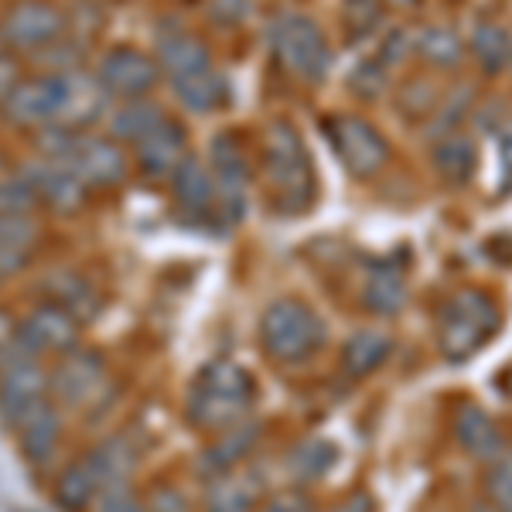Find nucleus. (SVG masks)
I'll use <instances>...</instances> for the list:
<instances>
[{"label": "nucleus", "instance_id": "obj_1", "mask_svg": "<svg viewBox=\"0 0 512 512\" xmlns=\"http://www.w3.org/2000/svg\"><path fill=\"white\" fill-rule=\"evenodd\" d=\"M113 103L99 89L93 72H31L21 76L0 117L24 134H38L48 127L96 130V123L110 117Z\"/></svg>", "mask_w": 512, "mask_h": 512}, {"label": "nucleus", "instance_id": "obj_2", "mask_svg": "<svg viewBox=\"0 0 512 512\" xmlns=\"http://www.w3.org/2000/svg\"><path fill=\"white\" fill-rule=\"evenodd\" d=\"M256 379L236 359H212L192 376L185 390V424L212 437L253 417Z\"/></svg>", "mask_w": 512, "mask_h": 512}, {"label": "nucleus", "instance_id": "obj_3", "mask_svg": "<svg viewBox=\"0 0 512 512\" xmlns=\"http://www.w3.org/2000/svg\"><path fill=\"white\" fill-rule=\"evenodd\" d=\"M31 137H35V154L65 164L89 192H117V188H123L134 178L130 147H123L110 134L48 127Z\"/></svg>", "mask_w": 512, "mask_h": 512}, {"label": "nucleus", "instance_id": "obj_4", "mask_svg": "<svg viewBox=\"0 0 512 512\" xmlns=\"http://www.w3.org/2000/svg\"><path fill=\"white\" fill-rule=\"evenodd\" d=\"M260 349L277 366H304L325 349L328 325L301 297H277L260 315Z\"/></svg>", "mask_w": 512, "mask_h": 512}, {"label": "nucleus", "instance_id": "obj_5", "mask_svg": "<svg viewBox=\"0 0 512 512\" xmlns=\"http://www.w3.org/2000/svg\"><path fill=\"white\" fill-rule=\"evenodd\" d=\"M48 396L69 417H96L103 407H110L113 396L110 359L89 345H79V349L52 359L48 362Z\"/></svg>", "mask_w": 512, "mask_h": 512}, {"label": "nucleus", "instance_id": "obj_6", "mask_svg": "<svg viewBox=\"0 0 512 512\" xmlns=\"http://www.w3.org/2000/svg\"><path fill=\"white\" fill-rule=\"evenodd\" d=\"M263 175L280 212L308 209L315 195V171L301 134L287 120H274L263 130Z\"/></svg>", "mask_w": 512, "mask_h": 512}, {"label": "nucleus", "instance_id": "obj_7", "mask_svg": "<svg viewBox=\"0 0 512 512\" xmlns=\"http://www.w3.org/2000/svg\"><path fill=\"white\" fill-rule=\"evenodd\" d=\"M72 35V14L59 0H11L0 14V38L11 55L38 59Z\"/></svg>", "mask_w": 512, "mask_h": 512}, {"label": "nucleus", "instance_id": "obj_8", "mask_svg": "<svg viewBox=\"0 0 512 512\" xmlns=\"http://www.w3.org/2000/svg\"><path fill=\"white\" fill-rule=\"evenodd\" d=\"M499 328V308L489 294L461 291L441 311V352L448 362H465Z\"/></svg>", "mask_w": 512, "mask_h": 512}, {"label": "nucleus", "instance_id": "obj_9", "mask_svg": "<svg viewBox=\"0 0 512 512\" xmlns=\"http://www.w3.org/2000/svg\"><path fill=\"white\" fill-rule=\"evenodd\" d=\"M48 396V362L31 355L18 342L0 355V420L11 431L21 417H28Z\"/></svg>", "mask_w": 512, "mask_h": 512}, {"label": "nucleus", "instance_id": "obj_10", "mask_svg": "<svg viewBox=\"0 0 512 512\" xmlns=\"http://www.w3.org/2000/svg\"><path fill=\"white\" fill-rule=\"evenodd\" d=\"M270 48H274L277 62L287 72H294L297 79L318 82L332 69V48L328 38L321 35V28L304 14H287L274 24L270 31Z\"/></svg>", "mask_w": 512, "mask_h": 512}, {"label": "nucleus", "instance_id": "obj_11", "mask_svg": "<svg viewBox=\"0 0 512 512\" xmlns=\"http://www.w3.org/2000/svg\"><path fill=\"white\" fill-rule=\"evenodd\" d=\"M93 79L99 82L110 103H130V99H147L158 89L161 69L151 52L134 45H110L99 52L93 65Z\"/></svg>", "mask_w": 512, "mask_h": 512}, {"label": "nucleus", "instance_id": "obj_12", "mask_svg": "<svg viewBox=\"0 0 512 512\" xmlns=\"http://www.w3.org/2000/svg\"><path fill=\"white\" fill-rule=\"evenodd\" d=\"M82 335H86V325L62 304L35 301L24 315H18V342L45 362L79 349Z\"/></svg>", "mask_w": 512, "mask_h": 512}, {"label": "nucleus", "instance_id": "obj_13", "mask_svg": "<svg viewBox=\"0 0 512 512\" xmlns=\"http://www.w3.org/2000/svg\"><path fill=\"white\" fill-rule=\"evenodd\" d=\"M14 171H18L24 178V185L31 188L38 209L52 212V216H79L89 205V195H93L65 164L41 158V154H31V158L21 161Z\"/></svg>", "mask_w": 512, "mask_h": 512}, {"label": "nucleus", "instance_id": "obj_14", "mask_svg": "<svg viewBox=\"0 0 512 512\" xmlns=\"http://www.w3.org/2000/svg\"><path fill=\"white\" fill-rule=\"evenodd\" d=\"M11 437L18 444V454L31 468L48 472L59 461L65 441H69V414L55 400H45L11 427Z\"/></svg>", "mask_w": 512, "mask_h": 512}, {"label": "nucleus", "instance_id": "obj_15", "mask_svg": "<svg viewBox=\"0 0 512 512\" xmlns=\"http://www.w3.org/2000/svg\"><path fill=\"white\" fill-rule=\"evenodd\" d=\"M171 185V198H175V209L185 216V222L192 226H216L222 219V205H219V188L216 178H212L209 164L195 154H188L185 161L178 164V171L168 178Z\"/></svg>", "mask_w": 512, "mask_h": 512}, {"label": "nucleus", "instance_id": "obj_16", "mask_svg": "<svg viewBox=\"0 0 512 512\" xmlns=\"http://www.w3.org/2000/svg\"><path fill=\"white\" fill-rule=\"evenodd\" d=\"M205 164H209L212 178H216L222 219L239 222L246 212V185H250V164H246V151L239 144V137L229 134V130L212 137L209 161Z\"/></svg>", "mask_w": 512, "mask_h": 512}, {"label": "nucleus", "instance_id": "obj_17", "mask_svg": "<svg viewBox=\"0 0 512 512\" xmlns=\"http://www.w3.org/2000/svg\"><path fill=\"white\" fill-rule=\"evenodd\" d=\"M325 137L332 140L335 154L342 158L345 168L359 178L376 175L386 164V158H390L383 134H379L373 123H366L359 117H332L325 123Z\"/></svg>", "mask_w": 512, "mask_h": 512}, {"label": "nucleus", "instance_id": "obj_18", "mask_svg": "<svg viewBox=\"0 0 512 512\" xmlns=\"http://www.w3.org/2000/svg\"><path fill=\"white\" fill-rule=\"evenodd\" d=\"M188 154H192V140H188L185 123L175 117H168L161 127H154L144 140H137L130 147L134 171H140V175L151 181H168Z\"/></svg>", "mask_w": 512, "mask_h": 512}, {"label": "nucleus", "instance_id": "obj_19", "mask_svg": "<svg viewBox=\"0 0 512 512\" xmlns=\"http://www.w3.org/2000/svg\"><path fill=\"white\" fill-rule=\"evenodd\" d=\"M154 62H158L161 76L168 82L216 69L209 41L198 38L192 28H181V24H171L154 38Z\"/></svg>", "mask_w": 512, "mask_h": 512}, {"label": "nucleus", "instance_id": "obj_20", "mask_svg": "<svg viewBox=\"0 0 512 512\" xmlns=\"http://www.w3.org/2000/svg\"><path fill=\"white\" fill-rule=\"evenodd\" d=\"M260 437H263V424L253 417L229 427V431H222V434H212L209 444H205L195 458V475L205 482V478H212V475L243 468L246 461L253 458V451L260 448Z\"/></svg>", "mask_w": 512, "mask_h": 512}, {"label": "nucleus", "instance_id": "obj_21", "mask_svg": "<svg viewBox=\"0 0 512 512\" xmlns=\"http://www.w3.org/2000/svg\"><path fill=\"white\" fill-rule=\"evenodd\" d=\"M38 301H52L62 304L65 311H72L82 325L99 318L103 311V291L99 284H93L82 270L76 267H52L38 284Z\"/></svg>", "mask_w": 512, "mask_h": 512}, {"label": "nucleus", "instance_id": "obj_22", "mask_svg": "<svg viewBox=\"0 0 512 512\" xmlns=\"http://www.w3.org/2000/svg\"><path fill=\"white\" fill-rule=\"evenodd\" d=\"M263 502V478L253 468L212 475L202 482L198 509L202 512H256Z\"/></svg>", "mask_w": 512, "mask_h": 512}, {"label": "nucleus", "instance_id": "obj_23", "mask_svg": "<svg viewBox=\"0 0 512 512\" xmlns=\"http://www.w3.org/2000/svg\"><path fill=\"white\" fill-rule=\"evenodd\" d=\"M99 492H103V482H99L96 468L89 465L86 454H76V458L65 461L59 472H55L52 499L62 512H86Z\"/></svg>", "mask_w": 512, "mask_h": 512}, {"label": "nucleus", "instance_id": "obj_24", "mask_svg": "<svg viewBox=\"0 0 512 512\" xmlns=\"http://www.w3.org/2000/svg\"><path fill=\"white\" fill-rule=\"evenodd\" d=\"M86 458L96 468L103 489L113 482H134L140 468V448L130 434H106L103 441L86 451Z\"/></svg>", "mask_w": 512, "mask_h": 512}, {"label": "nucleus", "instance_id": "obj_25", "mask_svg": "<svg viewBox=\"0 0 512 512\" xmlns=\"http://www.w3.org/2000/svg\"><path fill=\"white\" fill-rule=\"evenodd\" d=\"M454 434H458V444L465 448L472 458L478 461H492L506 451V437H502L499 424L485 414L478 403H465L458 410V420H454Z\"/></svg>", "mask_w": 512, "mask_h": 512}, {"label": "nucleus", "instance_id": "obj_26", "mask_svg": "<svg viewBox=\"0 0 512 512\" xmlns=\"http://www.w3.org/2000/svg\"><path fill=\"white\" fill-rule=\"evenodd\" d=\"M164 120H168V110H164L158 99L147 96V99H130V103H113L106 127H110L113 140H120L123 147H134L137 140H144Z\"/></svg>", "mask_w": 512, "mask_h": 512}, {"label": "nucleus", "instance_id": "obj_27", "mask_svg": "<svg viewBox=\"0 0 512 512\" xmlns=\"http://www.w3.org/2000/svg\"><path fill=\"white\" fill-rule=\"evenodd\" d=\"M171 96L185 113H195V117H205V113H216L222 106L229 103V79L216 69L209 72H198V76L168 82Z\"/></svg>", "mask_w": 512, "mask_h": 512}, {"label": "nucleus", "instance_id": "obj_28", "mask_svg": "<svg viewBox=\"0 0 512 512\" xmlns=\"http://www.w3.org/2000/svg\"><path fill=\"white\" fill-rule=\"evenodd\" d=\"M407 301V274H403V263L383 260L369 270L366 287H362V304H366L373 315H396Z\"/></svg>", "mask_w": 512, "mask_h": 512}, {"label": "nucleus", "instance_id": "obj_29", "mask_svg": "<svg viewBox=\"0 0 512 512\" xmlns=\"http://www.w3.org/2000/svg\"><path fill=\"white\" fill-rule=\"evenodd\" d=\"M335 461H338L335 444L325 441V437H311V441L294 444L291 454L284 458V472L294 482V489H301V485L321 482L335 468Z\"/></svg>", "mask_w": 512, "mask_h": 512}, {"label": "nucleus", "instance_id": "obj_30", "mask_svg": "<svg viewBox=\"0 0 512 512\" xmlns=\"http://www.w3.org/2000/svg\"><path fill=\"white\" fill-rule=\"evenodd\" d=\"M393 355V338L386 332H376V328H366V332H355L342 349V366L345 373L355 379L373 376L379 366Z\"/></svg>", "mask_w": 512, "mask_h": 512}, {"label": "nucleus", "instance_id": "obj_31", "mask_svg": "<svg viewBox=\"0 0 512 512\" xmlns=\"http://www.w3.org/2000/svg\"><path fill=\"white\" fill-rule=\"evenodd\" d=\"M147 512H198V499L185 482L175 478H158L144 489Z\"/></svg>", "mask_w": 512, "mask_h": 512}, {"label": "nucleus", "instance_id": "obj_32", "mask_svg": "<svg viewBox=\"0 0 512 512\" xmlns=\"http://www.w3.org/2000/svg\"><path fill=\"white\" fill-rule=\"evenodd\" d=\"M24 212H38V202L24 178L14 168L0 171V216H24Z\"/></svg>", "mask_w": 512, "mask_h": 512}, {"label": "nucleus", "instance_id": "obj_33", "mask_svg": "<svg viewBox=\"0 0 512 512\" xmlns=\"http://www.w3.org/2000/svg\"><path fill=\"white\" fill-rule=\"evenodd\" d=\"M86 512H147V502L134 482H113L96 495Z\"/></svg>", "mask_w": 512, "mask_h": 512}, {"label": "nucleus", "instance_id": "obj_34", "mask_svg": "<svg viewBox=\"0 0 512 512\" xmlns=\"http://www.w3.org/2000/svg\"><path fill=\"white\" fill-rule=\"evenodd\" d=\"M485 489H489V506L495 512H512V451H502L492 461L489 478H485Z\"/></svg>", "mask_w": 512, "mask_h": 512}, {"label": "nucleus", "instance_id": "obj_35", "mask_svg": "<svg viewBox=\"0 0 512 512\" xmlns=\"http://www.w3.org/2000/svg\"><path fill=\"white\" fill-rule=\"evenodd\" d=\"M256 512H318V509L308 492L287 489V492H277V495H270V499H263Z\"/></svg>", "mask_w": 512, "mask_h": 512}, {"label": "nucleus", "instance_id": "obj_36", "mask_svg": "<svg viewBox=\"0 0 512 512\" xmlns=\"http://www.w3.org/2000/svg\"><path fill=\"white\" fill-rule=\"evenodd\" d=\"M21 82V69H18V59L11 52L0 55V106L7 103V96L14 93V86Z\"/></svg>", "mask_w": 512, "mask_h": 512}, {"label": "nucleus", "instance_id": "obj_37", "mask_svg": "<svg viewBox=\"0 0 512 512\" xmlns=\"http://www.w3.org/2000/svg\"><path fill=\"white\" fill-rule=\"evenodd\" d=\"M18 345V315L0 304V355Z\"/></svg>", "mask_w": 512, "mask_h": 512}, {"label": "nucleus", "instance_id": "obj_38", "mask_svg": "<svg viewBox=\"0 0 512 512\" xmlns=\"http://www.w3.org/2000/svg\"><path fill=\"white\" fill-rule=\"evenodd\" d=\"M21 270H28V260H21V256H14L11 250H4V246H0V291H4L7 280H14Z\"/></svg>", "mask_w": 512, "mask_h": 512}, {"label": "nucleus", "instance_id": "obj_39", "mask_svg": "<svg viewBox=\"0 0 512 512\" xmlns=\"http://www.w3.org/2000/svg\"><path fill=\"white\" fill-rule=\"evenodd\" d=\"M332 512H376V506H373V495L352 492V495H345L338 506H332Z\"/></svg>", "mask_w": 512, "mask_h": 512}, {"label": "nucleus", "instance_id": "obj_40", "mask_svg": "<svg viewBox=\"0 0 512 512\" xmlns=\"http://www.w3.org/2000/svg\"><path fill=\"white\" fill-rule=\"evenodd\" d=\"M502 383H506V390H509V396H512V369L506 373V379H502Z\"/></svg>", "mask_w": 512, "mask_h": 512}, {"label": "nucleus", "instance_id": "obj_41", "mask_svg": "<svg viewBox=\"0 0 512 512\" xmlns=\"http://www.w3.org/2000/svg\"><path fill=\"white\" fill-rule=\"evenodd\" d=\"M4 168H11V164H7V158H4V151H0V171Z\"/></svg>", "mask_w": 512, "mask_h": 512}, {"label": "nucleus", "instance_id": "obj_42", "mask_svg": "<svg viewBox=\"0 0 512 512\" xmlns=\"http://www.w3.org/2000/svg\"><path fill=\"white\" fill-rule=\"evenodd\" d=\"M475 512H495V509H492V506H478Z\"/></svg>", "mask_w": 512, "mask_h": 512}, {"label": "nucleus", "instance_id": "obj_43", "mask_svg": "<svg viewBox=\"0 0 512 512\" xmlns=\"http://www.w3.org/2000/svg\"><path fill=\"white\" fill-rule=\"evenodd\" d=\"M7 52V45H4V38H0V55H4Z\"/></svg>", "mask_w": 512, "mask_h": 512}]
</instances>
